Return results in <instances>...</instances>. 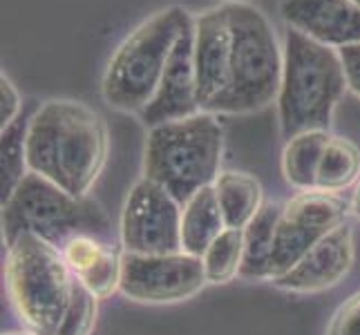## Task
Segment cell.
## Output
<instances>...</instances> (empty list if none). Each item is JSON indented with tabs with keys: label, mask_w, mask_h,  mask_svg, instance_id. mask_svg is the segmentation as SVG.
Segmentation results:
<instances>
[{
	"label": "cell",
	"mask_w": 360,
	"mask_h": 335,
	"mask_svg": "<svg viewBox=\"0 0 360 335\" xmlns=\"http://www.w3.org/2000/svg\"><path fill=\"white\" fill-rule=\"evenodd\" d=\"M327 335H360V291L336 308L327 327Z\"/></svg>",
	"instance_id": "cell-24"
},
{
	"label": "cell",
	"mask_w": 360,
	"mask_h": 335,
	"mask_svg": "<svg viewBox=\"0 0 360 335\" xmlns=\"http://www.w3.org/2000/svg\"><path fill=\"white\" fill-rule=\"evenodd\" d=\"M22 96L7 74H0V130L11 126L22 114Z\"/></svg>",
	"instance_id": "cell-25"
},
{
	"label": "cell",
	"mask_w": 360,
	"mask_h": 335,
	"mask_svg": "<svg viewBox=\"0 0 360 335\" xmlns=\"http://www.w3.org/2000/svg\"><path fill=\"white\" fill-rule=\"evenodd\" d=\"M202 112L197 98V70H195V22L186 29L179 43L172 49L168 65L157 94L148 107L141 112V121L146 128H155L161 123L193 117Z\"/></svg>",
	"instance_id": "cell-12"
},
{
	"label": "cell",
	"mask_w": 360,
	"mask_h": 335,
	"mask_svg": "<svg viewBox=\"0 0 360 335\" xmlns=\"http://www.w3.org/2000/svg\"><path fill=\"white\" fill-rule=\"evenodd\" d=\"M22 232H32L56 248H63L77 235H94L115 242L112 223L101 206L90 197H72L36 172H30L3 204L5 246Z\"/></svg>",
	"instance_id": "cell-7"
},
{
	"label": "cell",
	"mask_w": 360,
	"mask_h": 335,
	"mask_svg": "<svg viewBox=\"0 0 360 335\" xmlns=\"http://www.w3.org/2000/svg\"><path fill=\"white\" fill-rule=\"evenodd\" d=\"M5 284L22 327L36 335H56L74 289L60 248L22 232L7 246Z\"/></svg>",
	"instance_id": "cell-6"
},
{
	"label": "cell",
	"mask_w": 360,
	"mask_h": 335,
	"mask_svg": "<svg viewBox=\"0 0 360 335\" xmlns=\"http://www.w3.org/2000/svg\"><path fill=\"white\" fill-rule=\"evenodd\" d=\"M202 264L208 284H229L240 277L244 264V228H226L206 248Z\"/></svg>",
	"instance_id": "cell-22"
},
{
	"label": "cell",
	"mask_w": 360,
	"mask_h": 335,
	"mask_svg": "<svg viewBox=\"0 0 360 335\" xmlns=\"http://www.w3.org/2000/svg\"><path fill=\"white\" fill-rule=\"evenodd\" d=\"M360 181V147L345 136L331 134L322 152L316 190L342 195L345 190H354Z\"/></svg>",
	"instance_id": "cell-20"
},
{
	"label": "cell",
	"mask_w": 360,
	"mask_h": 335,
	"mask_svg": "<svg viewBox=\"0 0 360 335\" xmlns=\"http://www.w3.org/2000/svg\"><path fill=\"white\" fill-rule=\"evenodd\" d=\"M280 16L289 29L340 49L360 43V9L352 0H280Z\"/></svg>",
	"instance_id": "cell-14"
},
{
	"label": "cell",
	"mask_w": 360,
	"mask_h": 335,
	"mask_svg": "<svg viewBox=\"0 0 360 335\" xmlns=\"http://www.w3.org/2000/svg\"><path fill=\"white\" fill-rule=\"evenodd\" d=\"M98 297H94L88 289L74 282L70 304L65 308V315L56 335H92L98 313Z\"/></svg>",
	"instance_id": "cell-23"
},
{
	"label": "cell",
	"mask_w": 360,
	"mask_h": 335,
	"mask_svg": "<svg viewBox=\"0 0 360 335\" xmlns=\"http://www.w3.org/2000/svg\"><path fill=\"white\" fill-rule=\"evenodd\" d=\"M181 208L164 185L141 177L130 188L121 208V251L136 255L181 251Z\"/></svg>",
	"instance_id": "cell-9"
},
{
	"label": "cell",
	"mask_w": 360,
	"mask_h": 335,
	"mask_svg": "<svg viewBox=\"0 0 360 335\" xmlns=\"http://www.w3.org/2000/svg\"><path fill=\"white\" fill-rule=\"evenodd\" d=\"M231 25L229 88L213 105V114H253L278 101L284 43L271 20L248 3L226 5Z\"/></svg>",
	"instance_id": "cell-5"
},
{
	"label": "cell",
	"mask_w": 360,
	"mask_h": 335,
	"mask_svg": "<svg viewBox=\"0 0 360 335\" xmlns=\"http://www.w3.org/2000/svg\"><path fill=\"white\" fill-rule=\"evenodd\" d=\"M195 16L181 5H168L146 18L119 43L101 81L103 101L123 114H141L157 94L168 58Z\"/></svg>",
	"instance_id": "cell-3"
},
{
	"label": "cell",
	"mask_w": 360,
	"mask_h": 335,
	"mask_svg": "<svg viewBox=\"0 0 360 335\" xmlns=\"http://www.w3.org/2000/svg\"><path fill=\"white\" fill-rule=\"evenodd\" d=\"M349 215L352 206L342 199V195L322 190H302L282 204L269 264V282L289 272L322 237L347 223Z\"/></svg>",
	"instance_id": "cell-8"
},
{
	"label": "cell",
	"mask_w": 360,
	"mask_h": 335,
	"mask_svg": "<svg viewBox=\"0 0 360 335\" xmlns=\"http://www.w3.org/2000/svg\"><path fill=\"white\" fill-rule=\"evenodd\" d=\"M349 206H352V215L360 221V181L356 183V188H354V192H352Z\"/></svg>",
	"instance_id": "cell-27"
},
{
	"label": "cell",
	"mask_w": 360,
	"mask_h": 335,
	"mask_svg": "<svg viewBox=\"0 0 360 335\" xmlns=\"http://www.w3.org/2000/svg\"><path fill=\"white\" fill-rule=\"evenodd\" d=\"M226 228H246L264 208V188L244 170H221L213 183Z\"/></svg>",
	"instance_id": "cell-16"
},
{
	"label": "cell",
	"mask_w": 360,
	"mask_h": 335,
	"mask_svg": "<svg viewBox=\"0 0 360 335\" xmlns=\"http://www.w3.org/2000/svg\"><path fill=\"white\" fill-rule=\"evenodd\" d=\"M231 25L226 5H217L195 16V70L197 98L202 112H210L229 88Z\"/></svg>",
	"instance_id": "cell-13"
},
{
	"label": "cell",
	"mask_w": 360,
	"mask_h": 335,
	"mask_svg": "<svg viewBox=\"0 0 360 335\" xmlns=\"http://www.w3.org/2000/svg\"><path fill=\"white\" fill-rule=\"evenodd\" d=\"M226 230L213 185L195 192L181 208V251L202 257L206 248Z\"/></svg>",
	"instance_id": "cell-17"
},
{
	"label": "cell",
	"mask_w": 360,
	"mask_h": 335,
	"mask_svg": "<svg viewBox=\"0 0 360 335\" xmlns=\"http://www.w3.org/2000/svg\"><path fill=\"white\" fill-rule=\"evenodd\" d=\"M352 3H354V5H356L358 9H360V0H352Z\"/></svg>",
	"instance_id": "cell-30"
},
{
	"label": "cell",
	"mask_w": 360,
	"mask_h": 335,
	"mask_svg": "<svg viewBox=\"0 0 360 335\" xmlns=\"http://www.w3.org/2000/svg\"><path fill=\"white\" fill-rule=\"evenodd\" d=\"M340 60H342V70H345V79H347V88L360 98V43H352L338 49Z\"/></svg>",
	"instance_id": "cell-26"
},
{
	"label": "cell",
	"mask_w": 360,
	"mask_h": 335,
	"mask_svg": "<svg viewBox=\"0 0 360 335\" xmlns=\"http://www.w3.org/2000/svg\"><path fill=\"white\" fill-rule=\"evenodd\" d=\"M354 262V228L352 223H342L336 230H331L327 237H322L289 272H284L269 284L284 293H322L338 287L349 275Z\"/></svg>",
	"instance_id": "cell-11"
},
{
	"label": "cell",
	"mask_w": 360,
	"mask_h": 335,
	"mask_svg": "<svg viewBox=\"0 0 360 335\" xmlns=\"http://www.w3.org/2000/svg\"><path fill=\"white\" fill-rule=\"evenodd\" d=\"M331 130H309L284 141L282 150V175L297 192L316 190L318 166Z\"/></svg>",
	"instance_id": "cell-18"
},
{
	"label": "cell",
	"mask_w": 360,
	"mask_h": 335,
	"mask_svg": "<svg viewBox=\"0 0 360 335\" xmlns=\"http://www.w3.org/2000/svg\"><path fill=\"white\" fill-rule=\"evenodd\" d=\"M110 152L105 119L77 98H49L34 110L27 132L30 172L85 199Z\"/></svg>",
	"instance_id": "cell-1"
},
{
	"label": "cell",
	"mask_w": 360,
	"mask_h": 335,
	"mask_svg": "<svg viewBox=\"0 0 360 335\" xmlns=\"http://www.w3.org/2000/svg\"><path fill=\"white\" fill-rule=\"evenodd\" d=\"M282 206L264 204L257 217L244 228V264L240 277L248 282H269V264L276 244Z\"/></svg>",
	"instance_id": "cell-19"
},
{
	"label": "cell",
	"mask_w": 360,
	"mask_h": 335,
	"mask_svg": "<svg viewBox=\"0 0 360 335\" xmlns=\"http://www.w3.org/2000/svg\"><path fill=\"white\" fill-rule=\"evenodd\" d=\"M224 126L213 112L148 128L143 177L153 179L184 206L195 192L213 185L221 172Z\"/></svg>",
	"instance_id": "cell-4"
},
{
	"label": "cell",
	"mask_w": 360,
	"mask_h": 335,
	"mask_svg": "<svg viewBox=\"0 0 360 335\" xmlns=\"http://www.w3.org/2000/svg\"><path fill=\"white\" fill-rule=\"evenodd\" d=\"M238 3H248V0H221V5H238Z\"/></svg>",
	"instance_id": "cell-29"
},
{
	"label": "cell",
	"mask_w": 360,
	"mask_h": 335,
	"mask_svg": "<svg viewBox=\"0 0 360 335\" xmlns=\"http://www.w3.org/2000/svg\"><path fill=\"white\" fill-rule=\"evenodd\" d=\"M208 284L202 257L184 251L164 255L123 253L119 293L136 304H177Z\"/></svg>",
	"instance_id": "cell-10"
},
{
	"label": "cell",
	"mask_w": 360,
	"mask_h": 335,
	"mask_svg": "<svg viewBox=\"0 0 360 335\" xmlns=\"http://www.w3.org/2000/svg\"><path fill=\"white\" fill-rule=\"evenodd\" d=\"M338 49L287 29L278 94V121L284 141L309 130H331L336 107L347 94Z\"/></svg>",
	"instance_id": "cell-2"
},
{
	"label": "cell",
	"mask_w": 360,
	"mask_h": 335,
	"mask_svg": "<svg viewBox=\"0 0 360 335\" xmlns=\"http://www.w3.org/2000/svg\"><path fill=\"white\" fill-rule=\"evenodd\" d=\"M60 253L74 282H79L94 297L108 300L110 295L119 293L123 251H119L115 242L94 235H77L60 248Z\"/></svg>",
	"instance_id": "cell-15"
},
{
	"label": "cell",
	"mask_w": 360,
	"mask_h": 335,
	"mask_svg": "<svg viewBox=\"0 0 360 335\" xmlns=\"http://www.w3.org/2000/svg\"><path fill=\"white\" fill-rule=\"evenodd\" d=\"M3 335H36V333H32V331H27V329H22V331H7V333H3Z\"/></svg>",
	"instance_id": "cell-28"
},
{
	"label": "cell",
	"mask_w": 360,
	"mask_h": 335,
	"mask_svg": "<svg viewBox=\"0 0 360 335\" xmlns=\"http://www.w3.org/2000/svg\"><path fill=\"white\" fill-rule=\"evenodd\" d=\"M32 114H22L11 126L0 130V202H7L30 175L27 164V132Z\"/></svg>",
	"instance_id": "cell-21"
}]
</instances>
